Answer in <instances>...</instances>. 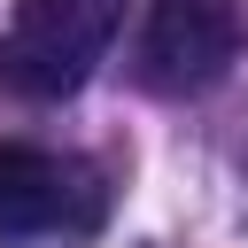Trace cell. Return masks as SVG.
<instances>
[{"label":"cell","mask_w":248,"mask_h":248,"mask_svg":"<svg viewBox=\"0 0 248 248\" xmlns=\"http://www.w3.org/2000/svg\"><path fill=\"white\" fill-rule=\"evenodd\" d=\"M124 0H16L0 31V85L16 101H70L108 54Z\"/></svg>","instance_id":"6da1fadb"},{"label":"cell","mask_w":248,"mask_h":248,"mask_svg":"<svg viewBox=\"0 0 248 248\" xmlns=\"http://www.w3.org/2000/svg\"><path fill=\"white\" fill-rule=\"evenodd\" d=\"M240 39H248V23H240L232 0H147L132 70H140L147 93L186 101V93H209L240 62Z\"/></svg>","instance_id":"7a4b0ae2"},{"label":"cell","mask_w":248,"mask_h":248,"mask_svg":"<svg viewBox=\"0 0 248 248\" xmlns=\"http://www.w3.org/2000/svg\"><path fill=\"white\" fill-rule=\"evenodd\" d=\"M108 217V186L93 163L54 155V147H23L0 140V240H31V232H93Z\"/></svg>","instance_id":"3957f363"}]
</instances>
